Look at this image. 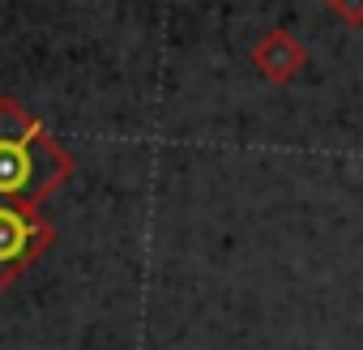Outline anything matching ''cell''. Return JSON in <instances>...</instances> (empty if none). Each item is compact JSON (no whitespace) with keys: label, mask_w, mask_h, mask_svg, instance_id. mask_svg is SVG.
Listing matches in <instances>:
<instances>
[{"label":"cell","mask_w":363,"mask_h":350,"mask_svg":"<svg viewBox=\"0 0 363 350\" xmlns=\"http://www.w3.org/2000/svg\"><path fill=\"white\" fill-rule=\"evenodd\" d=\"M73 154L18 98L0 94V201L39 205L73 180Z\"/></svg>","instance_id":"cell-1"},{"label":"cell","mask_w":363,"mask_h":350,"mask_svg":"<svg viewBox=\"0 0 363 350\" xmlns=\"http://www.w3.org/2000/svg\"><path fill=\"white\" fill-rule=\"evenodd\" d=\"M325 9L337 13L346 26H363V0H325Z\"/></svg>","instance_id":"cell-4"},{"label":"cell","mask_w":363,"mask_h":350,"mask_svg":"<svg viewBox=\"0 0 363 350\" xmlns=\"http://www.w3.org/2000/svg\"><path fill=\"white\" fill-rule=\"evenodd\" d=\"M56 244V227L26 201H0V290L13 286L48 248Z\"/></svg>","instance_id":"cell-2"},{"label":"cell","mask_w":363,"mask_h":350,"mask_svg":"<svg viewBox=\"0 0 363 350\" xmlns=\"http://www.w3.org/2000/svg\"><path fill=\"white\" fill-rule=\"evenodd\" d=\"M248 60H252V69H257L269 86H286L291 77L303 73V64H308V47H303V39H295L291 30L274 26V30H265V35L252 43Z\"/></svg>","instance_id":"cell-3"}]
</instances>
